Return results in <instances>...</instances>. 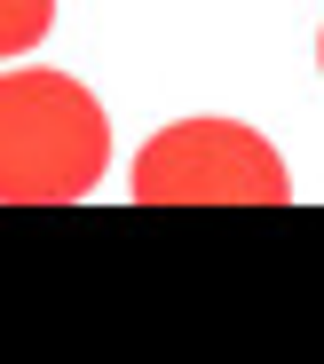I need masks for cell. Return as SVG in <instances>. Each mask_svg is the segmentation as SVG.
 <instances>
[{"mask_svg": "<svg viewBox=\"0 0 324 364\" xmlns=\"http://www.w3.org/2000/svg\"><path fill=\"white\" fill-rule=\"evenodd\" d=\"M111 174V119L63 72H0V206H72Z\"/></svg>", "mask_w": 324, "mask_h": 364, "instance_id": "cell-1", "label": "cell"}, {"mask_svg": "<svg viewBox=\"0 0 324 364\" xmlns=\"http://www.w3.org/2000/svg\"><path fill=\"white\" fill-rule=\"evenodd\" d=\"M135 206H285L293 174L245 119H182L135 151Z\"/></svg>", "mask_w": 324, "mask_h": 364, "instance_id": "cell-2", "label": "cell"}, {"mask_svg": "<svg viewBox=\"0 0 324 364\" xmlns=\"http://www.w3.org/2000/svg\"><path fill=\"white\" fill-rule=\"evenodd\" d=\"M48 24H55V0H0V64L24 55V48H40Z\"/></svg>", "mask_w": 324, "mask_h": 364, "instance_id": "cell-3", "label": "cell"}, {"mask_svg": "<svg viewBox=\"0 0 324 364\" xmlns=\"http://www.w3.org/2000/svg\"><path fill=\"white\" fill-rule=\"evenodd\" d=\"M316 64H324V32H316Z\"/></svg>", "mask_w": 324, "mask_h": 364, "instance_id": "cell-4", "label": "cell"}]
</instances>
